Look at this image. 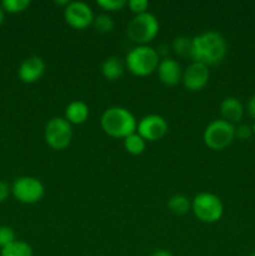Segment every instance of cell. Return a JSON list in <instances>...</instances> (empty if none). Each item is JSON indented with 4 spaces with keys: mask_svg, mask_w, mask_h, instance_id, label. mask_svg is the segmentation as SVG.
Masks as SVG:
<instances>
[{
    "mask_svg": "<svg viewBox=\"0 0 255 256\" xmlns=\"http://www.w3.org/2000/svg\"><path fill=\"white\" fill-rule=\"evenodd\" d=\"M220 112L222 115V120L230 122V124H235L242 120V114H244V108L240 100L236 98H225L220 104Z\"/></svg>",
    "mask_w": 255,
    "mask_h": 256,
    "instance_id": "14",
    "label": "cell"
},
{
    "mask_svg": "<svg viewBox=\"0 0 255 256\" xmlns=\"http://www.w3.org/2000/svg\"><path fill=\"white\" fill-rule=\"evenodd\" d=\"M45 142L55 150L68 148L72 138V124L65 118H52L48 122L44 132Z\"/></svg>",
    "mask_w": 255,
    "mask_h": 256,
    "instance_id": "7",
    "label": "cell"
},
{
    "mask_svg": "<svg viewBox=\"0 0 255 256\" xmlns=\"http://www.w3.org/2000/svg\"><path fill=\"white\" fill-rule=\"evenodd\" d=\"M94 26L99 32H110L114 29V20L110 15L100 14L94 18Z\"/></svg>",
    "mask_w": 255,
    "mask_h": 256,
    "instance_id": "22",
    "label": "cell"
},
{
    "mask_svg": "<svg viewBox=\"0 0 255 256\" xmlns=\"http://www.w3.org/2000/svg\"><path fill=\"white\" fill-rule=\"evenodd\" d=\"M252 134H255V122H254V124H252Z\"/></svg>",
    "mask_w": 255,
    "mask_h": 256,
    "instance_id": "31",
    "label": "cell"
},
{
    "mask_svg": "<svg viewBox=\"0 0 255 256\" xmlns=\"http://www.w3.org/2000/svg\"><path fill=\"white\" fill-rule=\"evenodd\" d=\"M136 132L145 142H155L168 132V122L158 114L146 115L139 122Z\"/></svg>",
    "mask_w": 255,
    "mask_h": 256,
    "instance_id": "10",
    "label": "cell"
},
{
    "mask_svg": "<svg viewBox=\"0 0 255 256\" xmlns=\"http://www.w3.org/2000/svg\"><path fill=\"white\" fill-rule=\"evenodd\" d=\"M128 69L138 76H146L154 72L159 65V54L149 45H138L126 55Z\"/></svg>",
    "mask_w": 255,
    "mask_h": 256,
    "instance_id": "3",
    "label": "cell"
},
{
    "mask_svg": "<svg viewBox=\"0 0 255 256\" xmlns=\"http://www.w3.org/2000/svg\"><path fill=\"white\" fill-rule=\"evenodd\" d=\"M65 22L75 29H85L94 22L92 8L82 2H72L64 9Z\"/></svg>",
    "mask_w": 255,
    "mask_h": 256,
    "instance_id": "9",
    "label": "cell"
},
{
    "mask_svg": "<svg viewBox=\"0 0 255 256\" xmlns=\"http://www.w3.org/2000/svg\"><path fill=\"white\" fill-rule=\"evenodd\" d=\"M45 72V62L44 60L40 56L36 55H32V56L26 58L24 62L20 64L19 68V78L22 82H35L42 76Z\"/></svg>",
    "mask_w": 255,
    "mask_h": 256,
    "instance_id": "12",
    "label": "cell"
},
{
    "mask_svg": "<svg viewBox=\"0 0 255 256\" xmlns=\"http://www.w3.org/2000/svg\"><path fill=\"white\" fill-rule=\"evenodd\" d=\"M158 76H159L160 82L169 86H174L180 82L182 79V66L179 62L170 58H165L158 65Z\"/></svg>",
    "mask_w": 255,
    "mask_h": 256,
    "instance_id": "13",
    "label": "cell"
},
{
    "mask_svg": "<svg viewBox=\"0 0 255 256\" xmlns=\"http://www.w3.org/2000/svg\"><path fill=\"white\" fill-rule=\"evenodd\" d=\"M192 209L195 216L202 222H215L220 220L224 212L222 202L212 192H200L194 198Z\"/></svg>",
    "mask_w": 255,
    "mask_h": 256,
    "instance_id": "5",
    "label": "cell"
},
{
    "mask_svg": "<svg viewBox=\"0 0 255 256\" xmlns=\"http://www.w3.org/2000/svg\"><path fill=\"white\" fill-rule=\"evenodd\" d=\"M128 5H129L130 10L136 15L144 14V12H146L148 8H149L148 0H130Z\"/></svg>",
    "mask_w": 255,
    "mask_h": 256,
    "instance_id": "25",
    "label": "cell"
},
{
    "mask_svg": "<svg viewBox=\"0 0 255 256\" xmlns=\"http://www.w3.org/2000/svg\"><path fill=\"white\" fill-rule=\"evenodd\" d=\"M15 242V232L10 226H0V248H5Z\"/></svg>",
    "mask_w": 255,
    "mask_h": 256,
    "instance_id": "23",
    "label": "cell"
},
{
    "mask_svg": "<svg viewBox=\"0 0 255 256\" xmlns=\"http://www.w3.org/2000/svg\"><path fill=\"white\" fill-rule=\"evenodd\" d=\"M102 130L112 138L125 139L136 132L138 122L134 115L122 106H112L105 110L100 119Z\"/></svg>",
    "mask_w": 255,
    "mask_h": 256,
    "instance_id": "2",
    "label": "cell"
},
{
    "mask_svg": "<svg viewBox=\"0 0 255 256\" xmlns=\"http://www.w3.org/2000/svg\"><path fill=\"white\" fill-rule=\"evenodd\" d=\"M88 116H89V108L84 102H80V100L72 102L65 109V119L70 124H82L86 122Z\"/></svg>",
    "mask_w": 255,
    "mask_h": 256,
    "instance_id": "15",
    "label": "cell"
},
{
    "mask_svg": "<svg viewBox=\"0 0 255 256\" xmlns=\"http://www.w3.org/2000/svg\"><path fill=\"white\" fill-rule=\"evenodd\" d=\"M192 39L188 36H178L172 42V50L176 55L182 58H186L192 55Z\"/></svg>",
    "mask_w": 255,
    "mask_h": 256,
    "instance_id": "20",
    "label": "cell"
},
{
    "mask_svg": "<svg viewBox=\"0 0 255 256\" xmlns=\"http://www.w3.org/2000/svg\"><path fill=\"white\" fill-rule=\"evenodd\" d=\"M152 256H172V252H169L168 250L160 249V250H156V252H152Z\"/></svg>",
    "mask_w": 255,
    "mask_h": 256,
    "instance_id": "29",
    "label": "cell"
},
{
    "mask_svg": "<svg viewBox=\"0 0 255 256\" xmlns=\"http://www.w3.org/2000/svg\"><path fill=\"white\" fill-rule=\"evenodd\" d=\"M29 5V0H2V8L4 9V12H12V14L24 12Z\"/></svg>",
    "mask_w": 255,
    "mask_h": 256,
    "instance_id": "21",
    "label": "cell"
},
{
    "mask_svg": "<svg viewBox=\"0 0 255 256\" xmlns=\"http://www.w3.org/2000/svg\"><path fill=\"white\" fill-rule=\"evenodd\" d=\"M4 18H5V12H4V9L0 6V25L4 22Z\"/></svg>",
    "mask_w": 255,
    "mask_h": 256,
    "instance_id": "30",
    "label": "cell"
},
{
    "mask_svg": "<svg viewBox=\"0 0 255 256\" xmlns=\"http://www.w3.org/2000/svg\"><path fill=\"white\" fill-rule=\"evenodd\" d=\"M12 195L22 204H35L44 196V185L32 176L18 178L12 184Z\"/></svg>",
    "mask_w": 255,
    "mask_h": 256,
    "instance_id": "8",
    "label": "cell"
},
{
    "mask_svg": "<svg viewBox=\"0 0 255 256\" xmlns=\"http://www.w3.org/2000/svg\"><path fill=\"white\" fill-rule=\"evenodd\" d=\"M102 72L105 79L114 82V80H118L122 75V72H124V65H122V60L119 58L110 56L102 62Z\"/></svg>",
    "mask_w": 255,
    "mask_h": 256,
    "instance_id": "16",
    "label": "cell"
},
{
    "mask_svg": "<svg viewBox=\"0 0 255 256\" xmlns=\"http://www.w3.org/2000/svg\"><path fill=\"white\" fill-rule=\"evenodd\" d=\"M235 138V126L225 120H214L204 130L202 139L212 150H222L229 146Z\"/></svg>",
    "mask_w": 255,
    "mask_h": 256,
    "instance_id": "6",
    "label": "cell"
},
{
    "mask_svg": "<svg viewBox=\"0 0 255 256\" xmlns=\"http://www.w3.org/2000/svg\"><path fill=\"white\" fill-rule=\"evenodd\" d=\"M96 4L104 10L115 12V10L122 9L128 2L125 0H98Z\"/></svg>",
    "mask_w": 255,
    "mask_h": 256,
    "instance_id": "24",
    "label": "cell"
},
{
    "mask_svg": "<svg viewBox=\"0 0 255 256\" xmlns=\"http://www.w3.org/2000/svg\"><path fill=\"white\" fill-rule=\"evenodd\" d=\"M124 148L129 154L140 155L144 152L145 148H146V142L138 132H134V134L125 138Z\"/></svg>",
    "mask_w": 255,
    "mask_h": 256,
    "instance_id": "19",
    "label": "cell"
},
{
    "mask_svg": "<svg viewBox=\"0 0 255 256\" xmlns=\"http://www.w3.org/2000/svg\"><path fill=\"white\" fill-rule=\"evenodd\" d=\"M9 185L6 184L5 182H2L0 180V202H5V200L8 199V196H9Z\"/></svg>",
    "mask_w": 255,
    "mask_h": 256,
    "instance_id": "27",
    "label": "cell"
},
{
    "mask_svg": "<svg viewBox=\"0 0 255 256\" xmlns=\"http://www.w3.org/2000/svg\"><path fill=\"white\" fill-rule=\"evenodd\" d=\"M248 112L255 120V95H252L248 102Z\"/></svg>",
    "mask_w": 255,
    "mask_h": 256,
    "instance_id": "28",
    "label": "cell"
},
{
    "mask_svg": "<svg viewBox=\"0 0 255 256\" xmlns=\"http://www.w3.org/2000/svg\"><path fill=\"white\" fill-rule=\"evenodd\" d=\"M168 208H169V210L172 214L182 216V215H185L189 212L192 204H190L189 199L186 196L178 194L170 198L169 202H168Z\"/></svg>",
    "mask_w": 255,
    "mask_h": 256,
    "instance_id": "18",
    "label": "cell"
},
{
    "mask_svg": "<svg viewBox=\"0 0 255 256\" xmlns=\"http://www.w3.org/2000/svg\"><path fill=\"white\" fill-rule=\"evenodd\" d=\"M252 256H255V252H254V254H252Z\"/></svg>",
    "mask_w": 255,
    "mask_h": 256,
    "instance_id": "32",
    "label": "cell"
},
{
    "mask_svg": "<svg viewBox=\"0 0 255 256\" xmlns=\"http://www.w3.org/2000/svg\"><path fill=\"white\" fill-rule=\"evenodd\" d=\"M159 32V22L156 16L150 12L135 15L128 24L126 34L134 42L139 45H146L156 36Z\"/></svg>",
    "mask_w": 255,
    "mask_h": 256,
    "instance_id": "4",
    "label": "cell"
},
{
    "mask_svg": "<svg viewBox=\"0 0 255 256\" xmlns=\"http://www.w3.org/2000/svg\"><path fill=\"white\" fill-rule=\"evenodd\" d=\"M252 135V126L246 124H242L239 125L238 128H235V138L240 140H248L250 139Z\"/></svg>",
    "mask_w": 255,
    "mask_h": 256,
    "instance_id": "26",
    "label": "cell"
},
{
    "mask_svg": "<svg viewBox=\"0 0 255 256\" xmlns=\"http://www.w3.org/2000/svg\"><path fill=\"white\" fill-rule=\"evenodd\" d=\"M210 72L209 68L202 62H192L182 72L184 86L190 92H199L208 84Z\"/></svg>",
    "mask_w": 255,
    "mask_h": 256,
    "instance_id": "11",
    "label": "cell"
},
{
    "mask_svg": "<svg viewBox=\"0 0 255 256\" xmlns=\"http://www.w3.org/2000/svg\"><path fill=\"white\" fill-rule=\"evenodd\" d=\"M228 44L224 36L216 32H205L192 38V58L195 62L206 65H216L225 58Z\"/></svg>",
    "mask_w": 255,
    "mask_h": 256,
    "instance_id": "1",
    "label": "cell"
},
{
    "mask_svg": "<svg viewBox=\"0 0 255 256\" xmlns=\"http://www.w3.org/2000/svg\"><path fill=\"white\" fill-rule=\"evenodd\" d=\"M0 256H32V249L28 242L15 240L10 245L2 248Z\"/></svg>",
    "mask_w": 255,
    "mask_h": 256,
    "instance_id": "17",
    "label": "cell"
}]
</instances>
